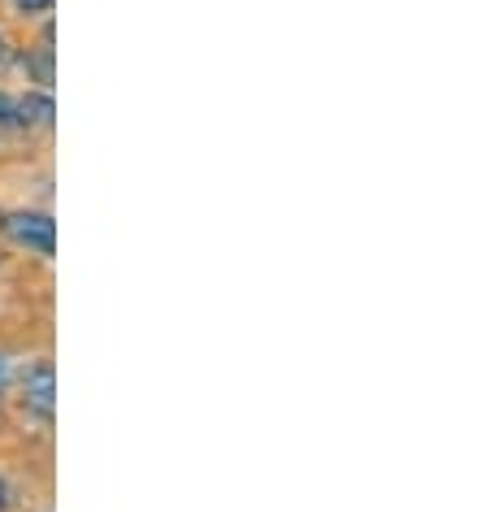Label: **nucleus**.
<instances>
[{
  "mask_svg": "<svg viewBox=\"0 0 486 512\" xmlns=\"http://www.w3.org/2000/svg\"><path fill=\"white\" fill-rule=\"evenodd\" d=\"M0 230L14 248H27L31 256H53L57 252V222L48 213H0Z\"/></svg>",
  "mask_w": 486,
  "mask_h": 512,
  "instance_id": "nucleus-1",
  "label": "nucleus"
},
{
  "mask_svg": "<svg viewBox=\"0 0 486 512\" xmlns=\"http://www.w3.org/2000/svg\"><path fill=\"white\" fill-rule=\"evenodd\" d=\"M22 408L31 417H40L44 426H53V413H57V374H53V361H35L22 369Z\"/></svg>",
  "mask_w": 486,
  "mask_h": 512,
  "instance_id": "nucleus-2",
  "label": "nucleus"
},
{
  "mask_svg": "<svg viewBox=\"0 0 486 512\" xmlns=\"http://www.w3.org/2000/svg\"><path fill=\"white\" fill-rule=\"evenodd\" d=\"M18 118H22V131H44V126H53L57 118V105H53V96L44 92H22L18 96Z\"/></svg>",
  "mask_w": 486,
  "mask_h": 512,
  "instance_id": "nucleus-3",
  "label": "nucleus"
},
{
  "mask_svg": "<svg viewBox=\"0 0 486 512\" xmlns=\"http://www.w3.org/2000/svg\"><path fill=\"white\" fill-rule=\"evenodd\" d=\"M0 131H22L18 96H9V92H0Z\"/></svg>",
  "mask_w": 486,
  "mask_h": 512,
  "instance_id": "nucleus-4",
  "label": "nucleus"
},
{
  "mask_svg": "<svg viewBox=\"0 0 486 512\" xmlns=\"http://www.w3.org/2000/svg\"><path fill=\"white\" fill-rule=\"evenodd\" d=\"M14 61H18V53H14V44H9V35L0 31V79H5L9 70H14Z\"/></svg>",
  "mask_w": 486,
  "mask_h": 512,
  "instance_id": "nucleus-5",
  "label": "nucleus"
},
{
  "mask_svg": "<svg viewBox=\"0 0 486 512\" xmlns=\"http://www.w3.org/2000/svg\"><path fill=\"white\" fill-rule=\"evenodd\" d=\"M9 5H14L18 14H48L57 0H9Z\"/></svg>",
  "mask_w": 486,
  "mask_h": 512,
  "instance_id": "nucleus-6",
  "label": "nucleus"
},
{
  "mask_svg": "<svg viewBox=\"0 0 486 512\" xmlns=\"http://www.w3.org/2000/svg\"><path fill=\"white\" fill-rule=\"evenodd\" d=\"M9 382H14V361H9V356L0 352V395L9 391Z\"/></svg>",
  "mask_w": 486,
  "mask_h": 512,
  "instance_id": "nucleus-7",
  "label": "nucleus"
},
{
  "mask_svg": "<svg viewBox=\"0 0 486 512\" xmlns=\"http://www.w3.org/2000/svg\"><path fill=\"white\" fill-rule=\"evenodd\" d=\"M0 512H5V482H0Z\"/></svg>",
  "mask_w": 486,
  "mask_h": 512,
  "instance_id": "nucleus-8",
  "label": "nucleus"
}]
</instances>
